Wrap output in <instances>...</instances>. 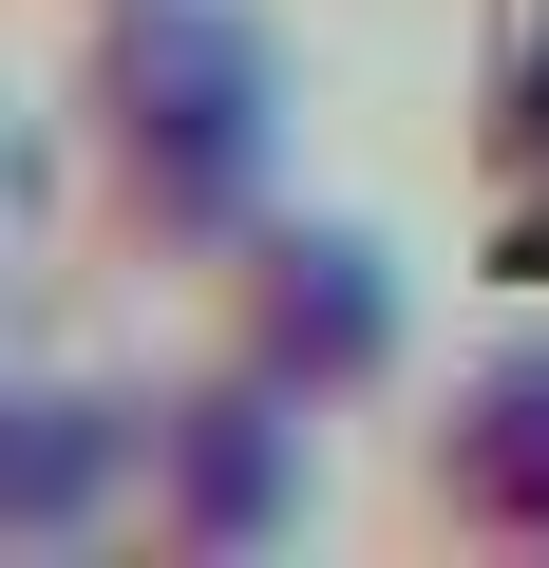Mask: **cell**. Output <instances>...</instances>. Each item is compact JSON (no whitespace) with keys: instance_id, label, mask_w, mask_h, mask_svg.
<instances>
[{"instance_id":"obj_3","label":"cell","mask_w":549,"mask_h":568,"mask_svg":"<svg viewBox=\"0 0 549 568\" xmlns=\"http://www.w3.org/2000/svg\"><path fill=\"white\" fill-rule=\"evenodd\" d=\"M323 511V398H285L265 361H171L152 379V474H133V549L171 568H246Z\"/></svg>"},{"instance_id":"obj_2","label":"cell","mask_w":549,"mask_h":568,"mask_svg":"<svg viewBox=\"0 0 549 568\" xmlns=\"http://www.w3.org/2000/svg\"><path fill=\"white\" fill-rule=\"evenodd\" d=\"M190 304H209L227 361H265L285 398H323V417H379L417 379V284H398V246L360 209H265L227 265H190Z\"/></svg>"},{"instance_id":"obj_1","label":"cell","mask_w":549,"mask_h":568,"mask_svg":"<svg viewBox=\"0 0 549 568\" xmlns=\"http://www.w3.org/2000/svg\"><path fill=\"white\" fill-rule=\"evenodd\" d=\"M58 133L133 265H227L285 209V20L265 0H114V20H77Z\"/></svg>"},{"instance_id":"obj_5","label":"cell","mask_w":549,"mask_h":568,"mask_svg":"<svg viewBox=\"0 0 549 568\" xmlns=\"http://www.w3.org/2000/svg\"><path fill=\"white\" fill-rule=\"evenodd\" d=\"M133 474H152V379H20L0 398V549H114L133 530Z\"/></svg>"},{"instance_id":"obj_4","label":"cell","mask_w":549,"mask_h":568,"mask_svg":"<svg viewBox=\"0 0 549 568\" xmlns=\"http://www.w3.org/2000/svg\"><path fill=\"white\" fill-rule=\"evenodd\" d=\"M398 511L455 530V549H549V323L455 361L398 436Z\"/></svg>"},{"instance_id":"obj_6","label":"cell","mask_w":549,"mask_h":568,"mask_svg":"<svg viewBox=\"0 0 549 568\" xmlns=\"http://www.w3.org/2000/svg\"><path fill=\"white\" fill-rule=\"evenodd\" d=\"M58 20H114V0H58Z\"/></svg>"}]
</instances>
